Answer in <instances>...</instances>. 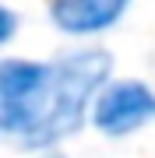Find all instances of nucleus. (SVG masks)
Instances as JSON below:
<instances>
[{"label":"nucleus","mask_w":155,"mask_h":158,"mask_svg":"<svg viewBox=\"0 0 155 158\" xmlns=\"http://www.w3.org/2000/svg\"><path fill=\"white\" fill-rule=\"evenodd\" d=\"M155 119V91L141 81H113L92 102V123L106 137H123Z\"/></svg>","instance_id":"obj_3"},{"label":"nucleus","mask_w":155,"mask_h":158,"mask_svg":"<svg viewBox=\"0 0 155 158\" xmlns=\"http://www.w3.org/2000/svg\"><path fill=\"white\" fill-rule=\"evenodd\" d=\"M109 67H113V60L102 49H78V53H63L60 60H53L50 113L25 148H46V144L63 141L67 134H74L85 123V113H92L95 95L106 88Z\"/></svg>","instance_id":"obj_1"},{"label":"nucleus","mask_w":155,"mask_h":158,"mask_svg":"<svg viewBox=\"0 0 155 158\" xmlns=\"http://www.w3.org/2000/svg\"><path fill=\"white\" fill-rule=\"evenodd\" d=\"M53 63L35 60H0V130L32 141L50 113Z\"/></svg>","instance_id":"obj_2"},{"label":"nucleus","mask_w":155,"mask_h":158,"mask_svg":"<svg viewBox=\"0 0 155 158\" xmlns=\"http://www.w3.org/2000/svg\"><path fill=\"white\" fill-rule=\"evenodd\" d=\"M14 32H18V14L14 11H7L4 4H0V46H7L14 39Z\"/></svg>","instance_id":"obj_5"},{"label":"nucleus","mask_w":155,"mask_h":158,"mask_svg":"<svg viewBox=\"0 0 155 158\" xmlns=\"http://www.w3.org/2000/svg\"><path fill=\"white\" fill-rule=\"evenodd\" d=\"M131 0H50V18L67 35H95L113 28Z\"/></svg>","instance_id":"obj_4"},{"label":"nucleus","mask_w":155,"mask_h":158,"mask_svg":"<svg viewBox=\"0 0 155 158\" xmlns=\"http://www.w3.org/2000/svg\"><path fill=\"white\" fill-rule=\"evenodd\" d=\"M53 158H60V155H53Z\"/></svg>","instance_id":"obj_6"}]
</instances>
